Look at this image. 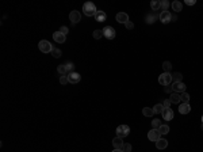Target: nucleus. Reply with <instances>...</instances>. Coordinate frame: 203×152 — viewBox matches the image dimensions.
<instances>
[{"instance_id":"nucleus-1","label":"nucleus","mask_w":203,"mask_h":152,"mask_svg":"<svg viewBox=\"0 0 203 152\" xmlns=\"http://www.w3.org/2000/svg\"><path fill=\"white\" fill-rule=\"evenodd\" d=\"M83 11H84V15L87 16H95L96 14V7H95V4L92 1H87V3L83 4Z\"/></svg>"},{"instance_id":"nucleus-2","label":"nucleus","mask_w":203,"mask_h":152,"mask_svg":"<svg viewBox=\"0 0 203 152\" xmlns=\"http://www.w3.org/2000/svg\"><path fill=\"white\" fill-rule=\"evenodd\" d=\"M38 48L39 50L42 52V53H52L53 49H54V46L49 42V41H46V39H42V41H39L38 44Z\"/></svg>"},{"instance_id":"nucleus-3","label":"nucleus","mask_w":203,"mask_h":152,"mask_svg":"<svg viewBox=\"0 0 203 152\" xmlns=\"http://www.w3.org/2000/svg\"><path fill=\"white\" fill-rule=\"evenodd\" d=\"M158 83L161 86H169L172 83V75L171 72H164L158 76Z\"/></svg>"},{"instance_id":"nucleus-4","label":"nucleus","mask_w":203,"mask_h":152,"mask_svg":"<svg viewBox=\"0 0 203 152\" xmlns=\"http://www.w3.org/2000/svg\"><path fill=\"white\" fill-rule=\"evenodd\" d=\"M186 84L183 83V81H173L172 83V91L173 92H177V94H183V92H186Z\"/></svg>"},{"instance_id":"nucleus-5","label":"nucleus","mask_w":203,"mask_h":152,"mask_svg":"<svg viewBox=\"0 0 203 152\" xmlns=\"http://www.w3.org/2000/svg\"><path fill=\"white\" fill-rule=\"evenodd\" d=\"M116 136L118 137H126V136H129L130 133V128L127 126V125H119L118 128H116Z\"/></svg>"},{"instance_id":"nucleus-6","label":"nucleus","mask_w":203,"mask_h":152,"mask_svg":"<svg viewBox=\"0 0 203 152\" xmlns=\"http://www.w3.org/2000/svg\"><path fill=\"white\" fill-rule=\"evenodd\" d=\"M103 36H104L107 39H114L116 36L115 29L111 27V26H106V27L103 29Z\"/></svg>"},{"instance_id":"nucleus-7","label":"nucleus","mask_w":203,"mask_h":152,"mask_svg":"<svg viewBox=\"0 0 203 152\" xmlns=\"http://www.w3.org/2000/svg\"><path fill=\"white\" fill-rule=\"evenodd\" d=\"M148 138L150 140V141H158L161 138V134H160V132H158V129H152V131H149L148 132Z\"/></svg>"},{"instance_id":"nucleus-8","label":"nucleus","mask_w":203,"mask_h":152,"mask_svg":"<svg viewBox=\"0 0 203 152\" xmlns=\"http://www.w3.org/2000/svg\"><path fill=\"white\" fill-rule=\"evenodd\" d=\"M67 76H68V81L72 83V84H76V83H79L81 80V75L79 72H70Z\"/></svg>"},{"instance_id":"nucleus-9","label":"nucleus","mask_w":203,"mask_h":152,"mask_svg":"<svg viewBox=\"0 0 203 152\" xmlns=\"http://www.w3.org/2000/svg\"><path fill=\"white\" fill-rule=\"evenodd\" d=\"M69 19H70V22H72L73 25H76V23H79V22L81 21V14L79 12V11H76V10L70 11V14H69Z\"/></svg>"},{"instance_id":"nucleus-10","label":"nucleus","mask_w":203,"mask_h":152,"mask_svg":"<svg viewBox=\"0 0 203 152\" xmlns=\"http://www.w3.org/2000/svg\"><path fill=\"white\" fill-rule=\"evenodd\" d=\"M158 18H160V21L163 22L164 25H167V23H169V22L172 21V15H171V12H169V11H163Z\"/></svg>"},{"instance_id":"nucleus-11","label":"nucleus","mask_w":203,"mask_h":152,"mask_svg":"<svg viewBox=\"0 0 203 152\" xmlns=\"http://www.w3.org/2000/svg\"><path fill=\"white\" fill-rule=\"evenodd\" d=\"M161 116H163V120H165V121H171L172 118H173V116H175V114H173V110H172L171 107H165L164 111H163V114H161Z\"/></svg>"},{"instance_id":"nucleus-12","label":"nucleus","mask_w":203,"mask_h":152,"mask_svg":"<svg viewBox=\"0 0 203 152\" xmlns=\"http://www.w3.org/2000/svg\"><path fill=\"white\" fill-rule=\"evenodd\" d=\"M53 39H54L56 42H58V44H64L65 42V39H67V36H64L62 33L58 30V31L53 33Z\"/></svg>"},{"instance_id":"nucleus-13","label":"nucleus","mask_w":203,"mask_h":152,"mask_svg":"<svg viewBox=\"0 0 203 152\" xmlns=\"http://www.w3.org/2000/svg\"><path fill=\"white\" fill-rule=\"evenodd\" d=\"M115 19H116V22H119V23H127L129 22V15L126 14V12H118L116 14V16H115Z\"/></svg>"},{"instance_id":"nucleus-14","label":"nucleus","mask_w":203,"mask_h":152,"mask_svg":"<svg viewBox=\"0 0 203 152\" xmlns=\"http://www.w3.org/2000/svg\"><path fill=\"white\" fill-rule=\"evenodd\" d=\"M112 145H114V148H115V149H122L123 145H125V143H123V138L116 136V137L112 140Z\"/></svg>"},{"instance_id":"nucleus-15","label":"nucleus","mask_w":203,"mask_h":152,"mask_svg":"<svg viewBox=\"0 0 203 152\" xmlns=\"http://www.w3.org/2000/svg\"><path fill=\"white\" fill-rule=\"evenodd\" d=\"M191 111V106H190V103H180V106H179V113L180 114H188Z\"/></svg>"},{"instance_id":"nucleus-16","label":"nucleus","mask_w":203,"mask_h":152,"mask_svg":"<svg viewBox=\"0 0 203 152\" xmlns=\"http://www.w3.org/2000/svg\"><path fill=\"white\" fill-rule=\"evenodd\" d=\"M95 19H96V22L102 23V22H106L107 15H106L104 11H96V14H95Z\"/></svg>"},{"instance_id":"nucleus-17","label":"nucleus","mask_w":203,"mask_h":152,"mask_svg":"<svg viewBox=\"0 0 203 152\" xmlns=\"http://www.w3.org/2000/svg\"><path fill=\"white\" fill-rule=\"evenodd\" d=\"M156 147L158 149H165L168 147V140H165V138H160L158 141H156Z\"/></svg>"},{"instance_id":"nucleus-18","label":"nucleus","mask_w":203,"mask_h":152,"mask_svg":"<svg viewBox=\"0 0 203 152\" xmlns=\"http://www.w3.org/2000/svg\"><path fill=\"white\" fill-rule=\"evenodd\" d=\"M172 10L175 11V12H180V11H183V4L180 3V1H177V0H175V1H172Z\"/></svg>"},{"instance_id":"nucleus-19","label":"nucleus","mask_w":203,"mask_h":152,"mask_svg":"<svg viewBox=\"0 0 203 152\" xmlns=\"http://www.w3.org/2000/svg\"><path fill=\"white\" fill-rule=\"evenodd\" d=\"M169 101H171L172 103H180V102H182V95L177 94V92H173V94H171Z\"/></svg>"},{"instance_id":"nucleus-20","label":"nucleus","mask_w":203,"mask_h":152,"mask_svg":"<svg viewBox=\"0 0 203 152\" xmlns=\"http://www.w3.org/2000/svg\"><path fill=\"white\" fill-rule=\"evenodd\" d=\"M164 109L165 107L161 105V103H157V105H154V107H153V111H154V114H163V111H164Z\"/></svg>"},{"instance_id":"nucleus-21","label":"nucleus","mask_w":203,"mask_h":152,"mask_svg":"<svg viewBox=\"0 0 203 152\" xmlns=\"http://www.w3.org/2000/svg\"><path fill=\"white\" fill-rule=\"evenodd\" d=\"M150 7L153 11H158L161 7V1L160 0H153V1H150Z\"/></svg>"},{"instance_id":"nucleus-22","label":"nucleus","mask_w":203,"mask_h":152,"mask_svg":"<svg viewBox=\"0 0 203 152\" xmlns=\"http://www.w3.org/2000/svg\"><path fill=\"white\" fill-rule=\"evenodd\" d=\"M57 72H58L61 76H62V75H68V71H67V68H65V64L58 65V67H57Z\"/></svg>"},{"instance_id":"nucleus-23","label":"nucleus","mask_w":203,"mask_h":152,"mask_svg":"<svg viewBox=\"0 0 203 152\" xmlns=\"http://www.w3.org/2000/svg\"><path fill=\"white\" fill-rule=\"evenodd\" d=\"M142 114H144L145 117H152L154 114V111H153V109H150V107H144V109H142Z\"/></svg>"},{"instance_id":"nucleus-24","label":"nucleus","mask_w":203,"mask_h":152,"mask_svg":"<svg viewBox=\"0 0 203 152\" xmlns=\"http://www.w3.org/2000/svg\"><path fill=\"white\" fill-rule=\"evenodd\" d=\"M65 68H67L68 74H70V72H75V64H73V63H70V61L65 63Z\"/></svg>"},{"instance_id":"nucleus-25","label":"nucleus","mask_w":203,"mask_h":152,"mask_svg":"<svg viewBox=\"0 0 203 152\" xmlns=\"http://www.w3.org/2000/svg\"><path fill=\"white\" fill-rule=\"evenodd\" d=\"M158 132H160V134H167L169 132V126L168 125H161L158 128Z\"/></svg>"},{"instance_id":"nucleus-26","label":"nucleus","mask_w":203,"mask_h":152,"mask_svg":"<svg viewBox=\"0 0 203 152\" xmlns=\"http://www.w3.org/2000/svg\"><path fill=\"white\" fill-rule=\"evenodd\" d=\"M161 125H163V124H161V121L158 120V118H156V120L152 121V129H158Z\"/></svg>"},{"instance_id":"nucleus-27","label":"nucleus","mask_w":203,"mask_h":152,"mask_svg":"<svg viewBox=\"0 0 203 152\" xmlns=\"http://www.w3.org/2000/svg\"><path fill=\"white\" fill-rule=\"evenodd\" d=\"M92 36H94L95 39H100L102 37H103V30H95Z\"/></svg>"},{"instance_id":"nucleus-28","label":"nucleus","mask_w":203,"mask_h":152,"mask_svg":"<svg viewBox=\"0 0 203 152\" xmlns=\"http://www.w3.org/2000/svg\"><path fill=\"white\" fill-rule=\"evenodd\" d=\"M168 7H169V1H167V0H163V1H161L160 10L161 11H168Z\"/></svg>"},{"instance_id":"nucleus-29","label":"nucleus","mask_w":203,"mask_h":152,"mask_svg":"<svg viewBox=\"0 0 203 152\" xmlns=\"http://www.w3.org/2000/svg\"><path fill=\"white\" fill-rule=\"evenodd\" d=\"M182 74H179V72H175V74L172 75V80L173 81H182Z\"/></svg>"},{"instance_id":"nucleus-30","label":"nucleus","mask_w":203,"mask_h":152,"mask_svg":"<svg viewBox=\"0 0 203 152\" xmlns=\"http://www.w3.org/2000/svg\"><path fill=\"white\" fill-rule=\"evenodd\" d=\"M163 68H164V72H169V71H171V68H172V64L169 63V61H164Z\"/></svg>"},{"instance_id":"nucleus-31","label":"nucleus","mask_w":203,"mask_h":152,"mask_svg":"<svg viewBox=\"0 0 203 152\" xmlns=\"http://www.w3.org/2000/svg\"><path fill=\"white\" fill-rule=\"evenodd\" d=\"M182 95V102L183 103H188L190 102V95L187 94V92H183V94H180Z\"/></svg>"},{"instance_id":"nucleus-32","label":"nucleus","mask_w":203,"mask_h":152,"mask_svg":"<svg viewBox=\"0 0 203 152\" xmlns=\"http://www.w3.org/2000/svg\"><path fill=\"white\" fill-rule=\"evenodd\" d=\"M52 54H53V57H54V59H58V57H61V50L57 49V48H54V49H53V52H52Z\"/></svg>"},{"instance_id":"nucleus-33","label":"nucleus","mask_w":203,"mask_h":152,"mask_svg":"<svg viewBox=\"0 0 203 152\" xmlns=\"http://www.w3.org/2000/svg\"><path fill=\"white\" fill-rule=\"evenodd\" d=\"M60 83H61V84H67V83H69V81H68V76H67V75L60 76Z\"/></svg>"},{"instance_id":"nucleus-34","label":"nucleus","mask_w":203,"mask_h":152,"mask_svg":"<svg viewBox=\"0 0 203 152\" xmlns=\"http://www.w3.org/2000/svg\"><path fill=\"white\" fill-rule=\"evenodd\" d=\"M122 151H123V152H131V145H130V144H126V143H125V145H123Z\"/></svg>"},{"instance_id":"nucleus-35","label":"nucleus","mask_w":203,"mask_h":152,"mask_svg":"<svg viewBox=\"0 0 203 152\" xmlns=\"http://www.w3.org/2000/svg\"><path fill=\"white\" fill-rule=\"evenodd\" d=\"M60 31L62 33L64 36H67L68 33H69V29H68V27H67V26H61V29H60Z\"/></svg>"},{"instance_id":"nucleus-36","label":"nucleus","mask_w":203,"mask_h":152,"mask_svg":"<svg viewBox=\"0 0 203 152\" xmlns=\"http://www.w3.org/2000/svg\"><path fill=\"white\" fill-rule=\"evenodd\" d=\"M125 26H126V29H129V30H131V29H134V23L133 22H127V23H125Z\"/></svg>"},{"instance_id":"nucleus-37","label":"nucleus","mask_w":203,"mask_h":152,"mask_svg":"<svg viewBox=\"0 0 203 152\" xmlns=\"http://www.w3.org/2000/svg\"><path fill=\"white\" fill-rule=\"evenodd\" d=\"M154 19H156V18H154L153 15H149V16L146 18V23H153Z\"/></svg>"},{"instance_id":"nucleus-38","label":"nucleus","mask_w":203,"mask_h":152,"mask_svg":"<svg viewBox=\"0 0 203 152\" xmlns=\"http://www.w3.org/2000/svg\"><path fill=\"white\" fill-rule=\"evenodd\" d=\"M171 101H169V99H167V101H164V103H163V106L164 107H171Z\"/></svg>"},{"instance_id":"nucleus-39","label":"nucleus","mask_w":203,"mask_h":152,"mask_svg":"<svg viewBox=\"0 0 203 152\" xmlns=\"http://www.w3.org/2000/svg\"><path fill=\"white\" fill-rule=\"evenodd\" d=\"M195 3H196L195 0H187V1H186V4H188V6H194Z\"/></svg>"},{"instance_id":"nucleus-40","label":"nucleus","mask_w":203,"mask_h":152,"mask_svg":"<svg viewBox=\"0 0 203 152\" xmlns=\"http://www.w3.org/2000/svg\"><path fill=\"white\" fill-rule=\"evenodd\" d=\"M112 152H123V151H122V149H115V148H114V151H112Z\"/></svg>"},{"instance_id":"nucleus-41","label":"nucleus","mask_w":203,"mask_h":152,"mask_svg":"<svg viewBox=\"0 0 203 152\" xmlns=\"http://www.w3.org/2000/svg\"><path fill=\"white\" fill-rule=\"evenodd\" d=\"M202 124H203V116H202Z\"/></svg>"}]
</instances>
